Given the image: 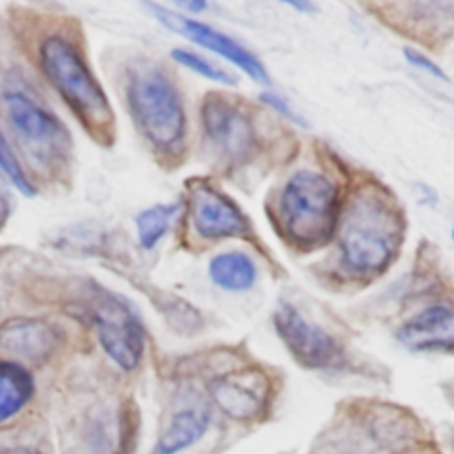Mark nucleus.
Listing matches in <instances>:
<instances>
[{
    "mask_svg": "<svg viewBox=\"0 0 454 454\" xmlns=\"http://www.w3.org/2000/svg\"><path fill=\"white\" fill-rule=\"evenodd\" d=\"M261 101L266 103V105H270L273 110H277L278 114H282V115H284L286 119H289L291 122L307 128V121L287 103L286 98H282V96H278V94H275V92L266 90V92L261 94Z\"/></svg>",
    "mask_w": 454,
    "mask_h": 454,
    "instance_id": "412c9836",
    "label": "nucleus"
},
{
    "mask_svg": "<svg viewBox=\"0 0 454 454\" xmlns=\"http://www.w3.org/2000/svg\"><path fill=\"white\" fill-rule=\"evenodd\" d=\"M275 330L293 358L314 371L339 369L344 364L342 346L321 326L310 323L293 303H280L273 312Z\"/></svg>",
    "mask_w": 454,
    "mask_h": 454,
    "instance_id": "6e6552de",
    "label": "nucleus"
},
{
    "mask_svg": "<svg viewBox=\"0 0 454 454\" xmlns=\"http://www.w3.org/2000/svg\"><path fill=\"white\" fill-rule=\"evenodd\" d=\"M170 55L176 62H179L181 66L188 67L190 71H193V73H197V74H200L207 80H213V82H218V83H223V85H236V78L229 71L215 66L206 57H202V55H199L192 50L176 48V50H172Z\"/></svg>",
    "mask_w": 454,
    "mask_h": 454,
    "instance_id": "6ab92c4d",
    "label": "nucleus"
},
{
    "mask_svg": "<svg viewBox=\"0 0 454 454\" xmlns=\"http://www.w3.org/2000/svg\"><path fill=\"white\" fill-rule=\"evenodd\" d=\"M209 278L215 286L231 293H243L254 287L257 280V268L250 255L231 250L215 255L207 266Z\"/></svg>",
    "mask_w": 454,
    "mask_h": 454,
    "instance_id": "f3484780",
    "label": "nucleus"
},
{
    "mask_svg": "<svg viewBox=\"0 0 454 454\" xmlns=\"http://www.w3.org/2000/svg\"><path fill=\"white\" fill-rule=\"evenodd\" d=\"M37 66L76 121L98 144H112L115 115L108 96L80 48L64 34H46L37 44Z\"/></svg>",
    "mask_w": 454,
    "mask_h": 454,
    "instance_id": "f257e3e1",
    "label": "nucleus"
},
{
    "mask_svg": "<svg viewBox=\"0 0 454 454\" xmlns=\"http://www.w3.org/2000/svg\"><path fill=\"white\" fill-rule=\"evenodd\" d=\"M179 211H181L179 202L154 204V206L140 211L135 218L137 238H138L140 247L145 250L154 248L163 239V236L168 232V229Z\"/></svg>",
    "mask_w": 454,
    "mask_h": 454,
    "instance_id": "a211bd4d",
    "label": "nucleus"
},
{
    "mask_svg": "<svg viewBox=\"0 0 454 454\" xmlns=\"http://www.w3.org/2000/svg\"><path fill=\"white\" fill-rule=\"evenodd\" d=\"M190 222L202 239L247 238L250 223L238 204L211 184L199 183L190 190Z\"/></svg>",
    "mask_w": 454,
    "mask_h": 454,
    "instance_id": "9b49d317",
    "label": "nucleus"
},
{
    "mask_svg": "<svg viewBox=\"0 0 454 454\" xmlns=\"http://www.w3.org/2000/svg\"><path fill=\"white\" fill-rule=\"evenodd\" d=\"M200 119L206 137L225 158L241 160L250 154L255 144V129L241 106L223 94L211 92L200 106Z\"/></svg>",
    "mask_w": 454,
    "mask_h": 454,
    "instance_id": "9d476101",
    "label": "nucleus"
},
{
    "mask_svg": "<svg viewBox=\"0 0 454 454\" xmlns=\"http://www.w3.org/2000/svg\"><path fill=\"white\" fill-rule=\"evenodd\" d=\"M35 381L20 362L0 358V426L14 420L32 401Z\"/></svg>",
    "mask_w": 454,
    "mask_h": 454,
    "instance_id": "dca6fc26",
    "label": "nucleus"
},
{
    "mask_svg": "<svg viewBox=\"0 0 454 454\" xmlns=\"http://www.w3.org/2000/svg\"><path fill=\"white\" fill-rule=\"evenodd\" d=\"M312 454H436L426 433L395 408H372L348 417L316 440Z\"/></svg>",
    "mask_w": 454,
    "mask_h": 454,
    "instance_id": "423d86ee",
    "label": "nucleus"
},
{
    "mask_svg": "<svg viewBox=\"0 0 454 454\" xmlns=\"http://www.w3.org/2000/svg\"><path fill=\"white\" fill-rule=\"evenodd\" d=\"M0 170L11 179V183L25 195L32 197L37 193L35 184L30 181L28 174L25 172L18 154L14 153V149L11 147V144L7 142V138L4 137V133L0 131Z\"/></svg>",
    "mask_w": 454,
    "mask_h": 454,
    "instance_id": "aec40b11",
    "label": "nucleus"
},
{
    "mask_svg": "<svg viewBox=\"0 0 454 454\" xmlns=\"http://www.w3.org/2000/svg\"><path fill=\"white\" fill-rule=\"evenodd\" d=\"M60 344V332L37 317H12L0 325V353L14 362H44Z\"/></svg>",
    "mask_w": 454,
    "mask_h": 454,
    "instance_id": "ddd939ff",
    "label": "nucleus"
},
{
    "mask_svg": "<svg viewBox=\"0 0 454 454\" xmlns=\"http://www.w3.org/2000/svg\"><path fill=\"white\" fill-rule=\"evenodd\" d=\"M145 7L168 30L227 59L252 80H255L259 83L270 82V76H268L264 66L261 64V60L252 51L243 48L238 41H234L231 35H227L199 20H192L188 16H183L181 12L170 11L160 4H145Z\"/></svg>",
    "mask_w": 454,
    "mask_h": 454,
    "instance_id": "1a4fd4ad",
    "label": "nucleus"
},
{
    "mask_svg": "<svg viewBox=\"0 0 454 454\" xmlns=\"http://www.w3.org/2000/svg\"><path fill=\"white\" fill-rule=\"evenodd\" d=\"M124 96L137 129L154 154L179 158L186 142V112L165 69L144 59L131 62L126 69Z\"/></svg>",
    "mask_w": 454,
    "mask_h": 454,
    "instance_id": "20e7f679",
    "label": "nucleus"
},
{
    "mask_svg": "<svg viewBox=\"0 0 454 454\" xmlns=\"http://www.w3.org/2000/svg\"><path fill=\"white\" fill-rule=\"evenodd\" d=\"M404 59H406L413 67L422 69L424 73H427V74H431V76H434V78H438V80H447V76H445V73L442 71V67H440L436 62H433L429 57H426L424 53H420V51H417V50H413V48H404Z\"/></svg>",
    "mask_w": 454,
    "mask_h": 454,
    "instance_id": "4be33fe9",
    "label": "nucleus"
},
{
    "mask_svg": "<svg viewBox=\"0 0 454 454\" xmlns=\"http://www.w3.org/2000/svg\"><path fill=\"white\" fill-rule=\"evenodd\" d=\"M87 314L108 358L122 371L137 369L144 356L145 332L129 301L110 289L90 286L87 291Z\"/></svg>",
    "mask_w": 454,
    "mask_h": 454,
    "instance_id": "0eeeda50",
    "label": "nucleus"
},
{
    "mask_svg": "<svg viewBox=\"0 0 454 454\" xmlns=\"http://www.w3.org/2000/svg\"><path fill=\"white\" fill-rule=\"evenodd\" d=\"M181 9H184V11H188V12H200V11H204L206 7H207V4L206 2H179L177 4Z\"/></svg>",
    "mask_w": 454,
    "mask_h": 454,
    "instance_id": "393cba45",
    "label": "nucleus"
},
{
    "mask_svg": "<svg viewBox=\"0 0 454 454\" xmlns=\"http://www.w3.org/2000/svg\"><path fill=\"white\" fill-rule=\"evenodd\" d=\"M454 316L452 307L445 303L429 305L408 321H404L397 330L399 342L415 353L424 351H450L454 344Z\"/></svg>",
    "mask_w": 454,
    "mask_h": 454,
    "instance_id": "4468645a",
    "label": "nucleus"
},
{
    "mask_svg": "<svg viewBox=\"0 0 454 454\" xmlns=\"http://www.w3.org/2000/svg\"><path fill=\"white\" fill-rule=\"evenodd\" d=\"M287 5L293 7L294 11H300V12H310V11L316 9V5L310 4V2H289Z\"/></svg>",
    "mask_w": 454,
    "mask_h": 454,
    "instance_id": "a878e982",
    "label": "nucleus"
},
{
    "mask_svg": "<svg viewBox=\"0 0 454 454\" xmlns=\"http://www.w3.org/2000/svg\"><path fill=\"white\" fill-rule=\"evenodd\" d=\"M209 395L227 417L252 420L268 406L270 381L259 369H238L211 380Z\"/></svg>",
    "mask_w": 454,
    "mask_h": 454,
    "instance_id": "f8f14e48",
    "label": "nucleus"
},
{
    "mask_svg": "<svg viewBox=\"0 0 454 454\" xmlns=\"http://www.w3.org/2000/svg\"><path fill=\"white\" fill-rule=\"evenodd\" d=\"M0 114L34 167L51 176L67 168L71 158L69 131L14 69L0 76Z\"/></svg>",
    "mask_w": 454,
    "mask_h": 454,
    "instance_id": "7ed1b4c3",
    "label": "nucleus"
},
{
    "mask_svg": "<svg viewBox=\"0 0 454 454\" xmlns=\"http://www.w3.org/2000/svg\"><path fill=\"white\" fill-rule=\"evenodd\" d=\"M0 454H44L32 445H0Z\"/></svg>",
    "mask_w": 454,
    "mask_h": 454,
    "instance_id": "5701e85b",
    "label": "nucleus"
},
{
    "mask_svg": "<svg viewBox=\"0 0 454 454\" xmlns=\"http://www.w3.org/2000/svg\"><path fill=\"white\" fill-rule=\"evenodd\" d=\"M211 424L207 404H190L174 411L151 454H179L197 443Z\"/></svg>",
    "mask_w": 454,
    "mask_h": 454,
    "instance_id": "2eb2a0df",
    "label": "nucleus"
},
{
    "mask_svg": "<svg viewBox=\"0 0 454 454\" xmlns=\"http://www.w3.org/2000/svg\"><path fill=\"white\" fill-rule=\"evenodd\" d=\"M11 215V202L7 199V195L4 193V190L0 188V229L7 223Z\"/></svg>",
    "mask_w": 454,
    "mask_h": 454,
    "instance_id": "b1692460",
    "label": "nucleus"
},
{
    "mask_svg": "<svg viewBox=\"0 0 454 454\" xmlns=\"http://www.w3.org/2000/svg\"><path fill=\"white\" fill-rule=\"evenodd\" d=\"M339 222V250L349 271L374 277L392 264L403 241L404 220L381 190H360Z\"/></svg>",
    "mask_w": 454,
    "mask_h": 454,
    "instance_id": "f03ea898",
    "label": "nucleus"
},
{
    "mask_svg": "<svg viewBox=\"0 0 454 454\" xmlns=\"http://www.w3.org/2000/svg\"><path fill=\"white\" fill-rule=\"evenodd\" d=\"M340 218L339 186L317 170H298L284 184L277 202L284 238L303 250L326 245Z\"/></svg>",
    "mask_w": 454,
    "mask_h": 454,
    "instance_id": "39448f33",
    "label": "nucleus"
}]
</instances>
